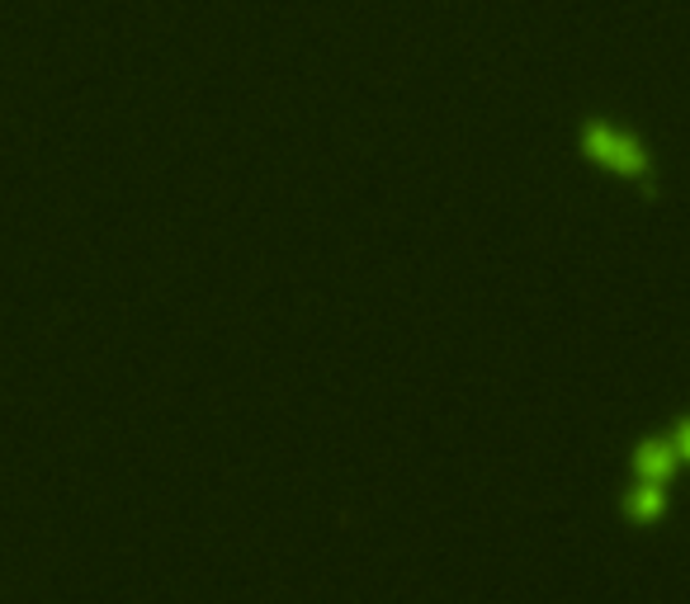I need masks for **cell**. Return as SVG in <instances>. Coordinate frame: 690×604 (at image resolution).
I'll return each instance as SVG.
<instances>
[{
  "instance_id": "6da1fadb",
  "label": "cell",
  "mask_w": 690,
  "mask_h": 604,
  "mask_svg": "<svg viewBox=\"0 0 690 604\" xmlns=\"http://www.w3.org/2000/svg\"><path fill=\"white\" fill-rule=\"evenodd\" d=\"M582 147H587V157L624 170V175H643V151H639V142H633V138H624V132H614L606 123H587Z\"/></svg>"
},
{
  "instance_id": "7a4b0ae2",
  "label": "cell",
  "mask_w": 690,
  "mask_h": 604,
  "mask_svg": "<svg viewBox=\"0 0 690 604\" xmlns=\"http://www.w3.org/2000/svg\"><path fill=\"white\" fill-rule=\"evenodd\" d=\"M671 459H677V444H643V449H639V472H643V482H662L667 467H671Z\"/></svg>"
},
{
  "instance_id": "3957f363",
  "label": "cell",
  "mask_w": 690,
  "mask_h": 604,
  "mask_svg": "<svg viewBox=\"0 0 690 604\" xmlns=\"http://www.w3.org/2000/svg\"><path fill=\"white\" fill-rule=\"evenodd\" d=\"M658 510H662V491H658V482H643V486L629 496V515H633V520H652Z\"/></svg>"
},
{
  "instance_id": "277c9868",
  "label": "cell",
  "mask_w": 690,
  "mask_h": 604,
  "mask_svg": "<svg viewBox=\"0 0 690 604\" xmlns=\"http://www.w3.org/2000/svg\"><path fill=\"white\" fill-rule=\"evenodd\" d=\"M677 453H686V459H690V425H681V434H677Z\"/></svg>"
}]
</instances>
